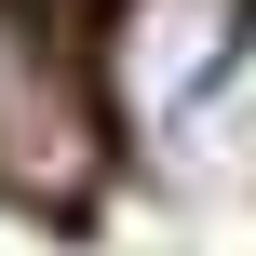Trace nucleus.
Here are the masks:
<instances>
[{"label":"nucleus","instance_id":"nucleus-2","mask_svg":"<svg viewBox=\"0 0 256 256\" xmlns=\"http://www.w3.org/2000/svg\"><path fill=\"white\" fill-rule=\"evenodd\" d=\"M0 189L14 202H81L94 189V108H81V68L54 54V27L27 0H0Z\"/></svg>","mask_w":256,"mask_h":256},{"label":"nucleus","instance_id":"nucleus-1","mask_svg":"<svg viewBox=\"0 0 256 256\" xmlns=\"http://www.w3.org/2000/svg\"><path fill=\"white\" fill-rule=\"evenodd\" d=\"M243 81H256V0H122L108 14V94L135 135L189 148Z\"/></svg>","mask_w":256,"mask_h":256}]
</instances>
